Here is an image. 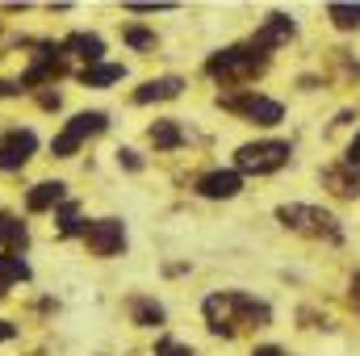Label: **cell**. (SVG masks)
<instances>
[{
	"instance_id": "277c9868",
	"label": "cell",
	"mask_w": 360,
	"mask_h": 356,
	"mask_svg": "<svg viewBox=\"0 0 360 356\" xmlns=\"http://www.w3.org/2000/svg\"><path fill=\"white\" fill-rule=\"evenodd\" d=\"M289 155H293V147H289V143H281V139L243 143V147L235 151V172H239V177H243V172L269 177V172H276V168H285V164H289Z\"/></svg>"
},
{
	"instance_id": "30bf717a",
	"label": "cell",
	"mask_w": 360,
	"mask_h": 356,
	"mask_svg": "<svg viewBox=\"0 0 360 356\" xmlns=\"http://www.w3.org/2000/svg\"><path fill=\"white\" fill-rule=\"evenodd\" d=\"M243 189V177L235 172V168H218V172H205V177L197 180V193L201 197H214V201H226V197H235Z\"/></svg>"
},
{
	"instance_id": "4fadbf2b",
	"label": "cell",
	"mask_w": 360,
	"mask_h": 356,
	"mask_svg": "<svg viewBox=\"0 0 360 356\" xmlns=\"http://www.w3.org/2000/svg\"><path fill=\"white\" fill-rule=\"evenodd\" d=\"M323 180H327L340 197H356L360 193V168H352V164H335V168H327Z\"/></svg>"
},
{
	"instance_id": "52a82bcc",
	"label": "cell",
	"mask_w": 360,
	"mask_h": 356,
	"mask_svg": "<svg viewBox=\"0 0 360 356\" xmlns=\"http://www.w3.org/2000/svg\"><path fill=\"white\" fill-rule=\"evenodd\" d=\"M84 239H89L92 256H122V248H126V227H122L117 218H101V222H89Z\"/></svg>"
},
{
	"instance_id": "ffe728a7",
	"label": "cell",
	"mask_w": 360,
	"mask_h": 356,
	"mask_svg": "<svg viewBox=\"0 0 360 356\" xmlns=\"http://www.w3.org/2000/svg\"><path fill=\"white\" fill-rule=\"evenodd\" d=\"M25 276H30L25 260H17V256H0V293H4L13 281H25Z\"/></svg>"
},
{
	"instance_id": "f1b7e54d",
	"label": "cell",
	"mask_w": 360,
	"mask_h": 356,
	"mask_svg": "<svg viewBox=\"0 0 360 356\" xmlns=\"http://www.w3.org/2000/svg\"><path fill=\"white\" fill-rule=\"evenodd\" d=\"M352 289H356V302H360V276H356V281H352Z\"/></svg>"
},
{
	"instance_id": "8fae6325",
	"label": "cell",
	"mask_w": 360,
	"mask_h": 356,
	"mask_svg": "<svg viewBox=\"0 0 360 356\" xmlns=\"http://www.w3.org/2000/svg\"><path fill=\"white\" fill-rule=\"evenodd\" d=\"M59 201H63V184H59V180H42V184H34V189H30V197H25V210L42 214V210H55Z\"/></svg>"
},
{
	"instance_id": "e0dca14e",
	"label": "cell",
	"mask_w": 360,
	"mask_h": 356,
	"mask_svg": "<svg viewBox=\"0 0 360 356\" xmlns=\"http://www.w3.org/2000/svg\"><path fill=\"white\" fill-rule=\"evenodd\" d=\"M151 143H155L160 151H172V147L184 143V130H180L172 117H168V122H155V126H151Z\"/></svg>"
},
{
	"instance_id": "484cf974",
	"label": "cell",
	"mask_w": 360,
	"mask_h": 356,
	"mask_svg": "<svg viewBox=\"0 0 360 356\" xmlns=\"http://www.w3.org/2000/svg\"><path fill=\"white\" fill-rule=\"evenodd\" d=\"M134 13H160V8H168V4H130Z\"/></svg>"
},
{
	"instance_id": "9c48e42d",
	"label": "cell",
	"mask_w": 360,
	"mask_h": 356,
	"mask_svg": "<svg viewBox=\"0 0 360 356\" xmlns=\"http://www.w3.org/2000/svg\"><path fill=\"white\" fill-rule=\"evenodd\" d=\"M289 38H293V17H285V13H272L269 21L256 30V38H252V51L269 55L272 46H281V42H289Z\"/></svg>"
},
{
	"instance_id": "ac0fdd59",
	"label": "cell",
	"mask_w": 360,
	"mask_h": 356,
	"mask_svg": "<svg viewBox=\"0 0 360 356\" xmlns=\"http://www.w3.org/2000/svg\"><path fill=\"white\" fill-rule=\"evenodd\" d=\"M130 310H134V323H139V327H160V323H164V306L151 302V298H134Z\"/></svg>"
},
{
	"instance_id": "cb8c5ba5",
	"label": "cell",
	"mask_w": 360,
	"mask_h": 356,
	"mask_svg": "<svg viewBox=\"0 0 360 356\" xmlns=\"http://www.w3.org/2000/svg\"><path fill=\"white\" fill-rule=\"evenodd\" d=\"M117 160H122V164H126L130 172H139V168H143V160H139L134 151H117Z\"/></svg>"
},
{
	"instance_id": "8992f818",
	"label": "cell",
	"mask_w": 360,
	"mask_h": 356,
	"mask_svg": "<svg viewBox=\"0 0 360 356\" xmlns=\"http://www.w3.org/2000/svg\"><path fill=\"white\" fill-rule=\"evenodd\" d=\"M101 130H105V113H76V117L55 134L51 151H55L59 160H68V155H76V151H80V143H84V139L101 134Z\"/></svg>"
},
{
	"instance_id": "9a60e30c",
	"label": "cell",
	"mask_w": 360,
	"mask_h": 356,
	"mask_svg": "<svg viewBox=\"0 0 360 356\" xmlns=\"http://www.w3.org/2000/svg\"><path fill=\"white\" fill-rule=\"evenodd\" d=\"M126 76V68L122 63H92V68H84L80 72V80L89 84V89H105V84H117Z\"/></svg>"
},
{
	"instance_id": "d6986e66",
	"label": "cell",
	"mask_w": 360,
	"mask_h": 356,
	"mask_svg": "<svg viewBox=\"0 0 360 356\" xmlns=\"http://www.w3.org/2000/svg\"><path fill=\"white\" fill-rule=\"evenodd\" d=\"M327 17L340 25V30H360V4H327Z\"/></svg>"
},
{
	"instance_id": "83f0119b",
	"label": "cell",
	"mask_w": 360,
	"mask_h": 356,
	"mask_svg": "<svg viewBox=\"0 0 360 356\" xmlns=\"http://www.w3.org/2000/svg\"><path fill=\"white\" fill-rule=\"evenodd\" d=\"M252 356H285V352H281V348H256Z\"/></svg>"
},
{
	"instance_id": "3957f363",
	"label": "cell",
	"mask_w": 360,
	"mask_h": 356,
	"mask_svg": "<svg viewBox=\"0 0 360 356\" xmlns=\"http://www.w3.org/2000/svg\"><path fill=\"white\" fill-rule=\"evenodd\" d=\"M276 222L297 231V235H310V239H327V243H340L344 231L335 222V214L319 210V205H281L276 210Z\"/></svg>"
},
{
	"instance_id": "7a4b0ae2",
	"label": "cell",
	"mask_w": 360,
	"mask_h": 356,
	"mask_svg": "<svg viewBox=\"0 0 360 356\" xmlns=\"http://www.w3.org/2000/svg\"><path fill=\"white\" fill-rule=\"evenodd\" d=\"M264 68H269V55H260V51H252V46H226V51L210 55V63H205V72H210L214 80H222V84L252 80V76L264 72Z\"/></svg>"
},
{
	"instance_id": "d4e9b609",
	"label": "cell",
	"mask_w": 360,
	"mask_h": 356,
	"mask_svg": "<svg viewBox=\"0 0 360 356\" xmlns=\"http://www.w3.org/2000/svg\"><path fill=\"white\" fill-rule=\"evenodd\" d=\"M344 164H352V168H360V134L352 139V147H348V155H344Z\"/></svg>"
},
{
	"instance_id": "5bb4252c",
	"label": "cell",
	"mask_w": 360,
	"mask_h": 356,
	"mask_svg": "<svg viewBox=\"0 0 360 356\" xmlns=\"http://www.w3.org/2000/svg\"><path fill=\"white\" fill-rule=\"evenodd\" d=\"M63 51H76V55L84 59V68H92V63H101V55H105V42H101L96 34H72V38L63 42Z\"/></svg>"
},
{
	"instance_id": "7402d4cb",
	"label": "cell",
	"mask_w": 360,
	"mask_h": 356,
	"mask_svg": "<svg viewBox=\"0 0 360 356\" xmlns=\"http://www.w3.org/2000/svg\"><path fill=\"white\" fill-rule=\"evenodd\" d=\"M59 218H63V227H59L63 235H84V231H89V227L76 218V205H63V214H59Z\"/></svg>"
},
{
	"instance_id": "ba28073f",
	"label": "cell",
	"mask_w": 360,
	"mask_h": 356,
	"mask_svg": "<svg viewBox=\"0 0 360 356\" xmlns=\"http://www.w3.org/2000/svg\"><path fill=\"white\" fill-rule=\"evenodd\" d=\"M34 147H38V139H34V130H13L4 143H0V168L4 172H13V168H21L30 155H34Z\"/></svg>"
},
{
	"instance_id": "44dd1931",
	"label": "cell",
	"mask_w": 360,
	"mask_h": 356,
	"mask_svg": "<svg viewBox=\"0 0 360 356\" xmlns=\"http://www.w3.org/2000/svg\"><path fill=\"white\" fill-rule=\"evenodd\" d=\"M126 42H130L134 51H155V34H151V30H139V25L126 30Z\"/></svg>"
},
{
	"instance_id": "2e32d148",
	"label": "cell",
	"mask_w": 360,
	"mask_h": 356,
	"mask_svg": "<svg viewBox=\"0 0 360 356\" xmlns=\"http://www.w3.org/2000/svg\"><path fill=\"white\" fill-rule=\"evenodd\" d=\"M0 243L17 256V252H25V243H30V235H25V222H17L13 214H0Z\"/></svg>"
},
{
	"instance_id": "7c38bea8",
	"label": "cell",
	"mask_w": 360,
	"mask_h": 356,
	"mask_svg": "<svg viewBox=\"0 0 360 356\" xmlns=\"http://www.w3.org/2000/svg\"><path fill=\"white\" fill-rule=\"evenodd\" d=\"M180 89H184V80H176V76L147 80L143 89L134 92V101H139V105H151V101H172V96H180Z\"/></svg>"
},
{
	"instance_id": "4316f807",
	"label": "cell",
	"mask_w": 360,
	"mask_h": 356,
	"mask_svg": "<svg viewBox=\"0 0 360 356\" xmlns=\"http://www.w3.org/2000/svg\"><path fill=\"white\" fill-rule=\"evenodd\" d=\"M13 336H17V327H13V323H4V319H0V340H13Z\"/></svg>"
},
{
	"instance_id": "6da1fadb",
	"label": "cell",
	"mask_w": 360,
	"mask_h": 356,
	"mask_svg": "<svg viewBox=\"0 0 360 356\" xmlns=\"http://www.w3.org/2000/svg\"><path fill=\"white\" fill-rule=\"evenodd\" d=\"M205 327L214 331V336H239L243 327H269L272 310L264 302H256V298H248V293H239V289H231V293H214V298H205Z\"/></svg>"
},
{
	"instance_id": "5b68a950",
	"label": "cell",
	"mask_w": 360,
	"mask_h": 356,
	"mask_svg": "<svg viewBox=\"0 0 360 356\" xmlns=\"http://www.w3.org/2000/svg\"><path fill=\"white\" fill-rule=\"evenodd\" d=\"M222 109H231V113H243V117H248V122H256V126H276V122L285 117L281 101L260 96L256 89H248L243 96H239V92H226V96H222Z\"/></svg>"
},
{
	"instance_id": "603a6c76",
	"label": "cell",
	"mask_w": 360,
	"mask_h": 356,
	"mask_svg": "<svg viewBox=\"0 0 360 356\" xmlns=\"http://www.w3.org/2000/svg\"><path fill=\"white\" fill-rule=\"evenodd\" d=\"M155 356H193V348H184L176 340H160V344H155Z\"/></svg>"
}]
</instances>
